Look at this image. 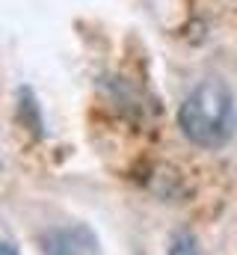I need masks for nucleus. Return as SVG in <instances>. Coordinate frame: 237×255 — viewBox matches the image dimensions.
<instances>
[{
  "label": "nucleus",
  "instance_id": "nucleus-1",
  "mask_svg": "<svg viewBox=\"0 0 237 255\" xmlns=\"http://www.w3.org/2000/svg\"><path fill=\"white\" fill-rule=\"evenodd\" d=\"M178 125L190 142H196L202 148L226 145L237 130V110L232 89L217 77L202 80L184 98L181 113H178Z\"/></svg>",
  "mask_w": 237,
  "mask_h": 255
},
{
  "label": "nucleus",
  "instance_id": "nucleus-2",
  "mask_svg": "<svg viewBox=\"0 0 237 255\" xmlns=\"http://www.w3.org/2000/svg\"><path fill=\"white\" fill-rule=\"evenodd\" d=\"M169 255H202V253H199L196 238L187 235V232H181V235L172 238V244H169Z\"/></svg>",
  "mask_w": 237,
  "mask_h": 255
},
{
  "label": "nucleus",
  "instance_id": "nucleus-3",
  "mask_svg": "<svg viewBox=\"0 0 237 255\" xmlns=\"http://www.w3.org/2000/svg\"><path fill=\"white\" fill-rule=\"evenodd\" d=\"M48 255H77V250H74L68 235H54V241L48 247Z\"/></svg>",
  "mask_w": 237,
  "mask_h": 255
},
{
  "label": "nucleus",
  "instance_id": "nucleus-4",
  "mask_svg": "<svg viewBox=\"0 0 237 255\" xmlns=\"http://www.w3.org/2000/svg\"><path fill=\"white\" fill-rule=\"evenodd\" d=\"M0 255H18V253H15L12 244H0Z\"/></svg>",
  "mask_w": 237,
  "mask_h": 255
}]
</instances>
